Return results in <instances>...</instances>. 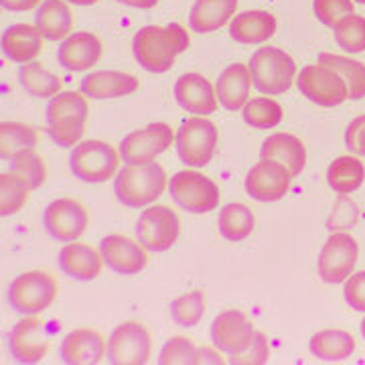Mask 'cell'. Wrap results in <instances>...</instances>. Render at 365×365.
Returning a JSON list of instances; mask_svg holds the SVG:
<instances>
[{"label": "cell", "mask_w": 365, "mask_h": 365, "mask_svg": "<svg viewBox=\"0 0 365 365\" xmlns=\"http://www.w3.org/2000/svg\"><path fill=\"white\" fill-rule=\"evenodd\" d=\"M189 47V33L179 23L167 26H143L132 41L134 57L146 71L165 73Z\"/></svg>", "instance_id": "1"}, {"label": "cell", "mask_w": 365, "mask_h": 365, "mask_svg": "<svg viewBox=\"0 0 365 365\" xmlns=\"http://www.w3.org/2000/svg\"><path fill=\"white\" fill-rule=\"evenodd\" d=\"M167 187V173L158 163L126 165L118 170L114 193L126 207L143 209L155 203Z\"/></svg>", "instance_id": "2"}, {"label": "cell", "mask_w": 365, "mask_h": 365, "mask_svg": "<svg viewBox=\"0 0 365 365\" xmlns=\"http://www.w3.org/2000/svg\"><path fill=\"white\" fill-rule=\"evenodd\" d=\"M250 73L256 90L266 96H280L290 90L297 76V61L278 47H262L250 59Z\"/></svg>", "instance_id": "3"}, {"label": "cell", "mask_w": 365, "mask_h": 365, "mask_svg": "<svg viewBox=\"0 0 365 365\" xmlns=\"http://www.w3.org/2000/svg\"><path fill=\"white\" fill-rule=\"evenodd\" d=\"M175 143L181 163L191 169H201L215 155L217 126L205 116L189 118L177 132Z\"/></svg>", "instance_id": "4"}, {"label": "cell", "mask_w": 365, "mask_h": 365, "mask_svg": "<svg viewBox=\"0 0 365 365\" xmlns=\"http://www.w3.org/2000/svg\"><path fill=\"white\" fill-rule=\"evenodd\" d=\"M57 297V282L49 272L31 270L16 276L9 288V302L16 313L39 314L51 307Z\"/></svg>", "instance_id": "5"}, {"label": "cell", "mask_w": 365, "mask_h": 365, "mask_svg": "<svg viewBox=\"0 0 365 365\" xmlns=\"http://www.w3.org/2000/svg\"><path fill=\"white\" fill-rule=\"evenodd\" d=\"M71 173L86 182L110 181L120 169V155L114 146L102 140L79 143L69 157Z\"/></svg>", "instance_id": "6"}, {"label": "cell", "mask_w": 365, "mask_h": 365, "mask_svg": "<svg viewBox=\"0 0 365 365\" xmlns=\"http://www.w3.org/2000/svg\"><path fill=\"white\" fill-rule=\"evenodd\" d=\"M170 197L189 213H209L220 205V187L197 170H181L169 181Z\"/></svg>", "instance_id": "7"}, {"label": "cell", "mask_w": 365, "mask_h": 365, "mask_svg": "<svg viewBox=\"0 0 365 365\" xmlns=\"http://www.w3.org/2000/svg\"><path fill=\"white\" fill-rule=\"evenodd\" d=\"M181 235V220L167 205L144 209L136 222V237L150 252H167Z\"/></svg>", "instance_id": "8"}, {"label": "cell", "mask_w": 365, "mask_h": 365, "mask_svg": "<svg viewBox=\"0 0 365 365\" xmlns=\"http://www.w3.org/2000/svg\"><path fill=\"white\" fill-rule=\"evenodd\" d=\"M297 88L304 98L323 108H335L349 98V88L345 79L331 67L321 63L304 67L297 78Z\"/></svg>", "instance_id": "9"}, {"label": "cell", "mask_w": 365, "mask_h": 365, "mask_svg": "<svg viewBox=\"0 0 365 365\" xmlns=\"http://www.w3.org/2000/svg\"><path fill=\"white\" fill-rule=\"evenodd\" d=\"M150 333L138 321H126L114 329L108 341V361L114 365H144L150 359Z\"/></svg>", "instance_id": "10"}, {"label": "cell", "mask_w": 365, "mask_h": 365, "mask_svg": "<svg viewBox=\"0 0 365 365\" xmlns=\"http://www.w3.org/2000/svg\"><path fill=\"white\" fill-rule=\"evenodd\" d=\"M359 256V244L349 234H333L325 242L319 256V276L329 282L337 284L345 282L353 274Z\"/></svg>", "instance_id": "11"}, {"label": "cell", "mask_w": 365, "mask_h": 365, "mask_svg": "<svg viewBox=\"0 0 365 365\" xmlns=\"http://www.w3.org/2000/svg\"><path fill=\"white\" fill-rule=\"evenodd\" d=\"M175 140L169 124H150L146 128L130 132L120 144V157L128 165H146L163 155Z\"/></svg>", "instance_id": "12"}, {"label": "cell", "mask_w": 365, "mask_h": 365, "mask_svg": "<svg viewBox=\"0 0 365 365\" xmlns=\"http://www.w3.org/2000/svg\"><path fill=\"white\" fill-rule=\"evenodd\" d=\"M43 223H45V230L55 240L69 244V242H76L78 237H81L83 232L88 230L90 215L79 201L63 197V199L53 201L51 205L45 209Z\"/></svg>", "instance_id": "13"}, {"label": "cell", "mask_w": 365, "mask_h": 365, "mask_svg": "<svg viewBox=\"0 0 365 365\" xmlns=\"http://www.w3.org/2000/svg\"><path fill=\"white\" fill-rule=\"evenodd\" d=\"M292 179L294 177L290 175V170L284 165L262 158L260 163H256L250 169L248 177H246V191L256 201L272 203V201H280L287 195Z\"/></svg>", "instance_id": "14"}, {"label": "cell", "mask_w": 365, "mask_h": 365, "mask_svg": "<svg viewBox=\"0 0 365 365\" xmlns=\"http://www.w3.org/2000/svg\"><path fill=\"white\" fill-rule=\"evenodd\" d=\"M254 337H256V329L250 323L248 317L237 309L220 313L211 325L213 345L230 357L246 351Z\"/></svg>", "instance_id": "15"}, {"label": "cell", "mask_w": 365, "mask_h": 365, "mask_svg": "<svg viewBox=\"0 0 365 365\" xmlns=\"http://www.w3.org/2000/svg\"><path fill=\"white\" fill-rule=\"evenodd\" d=\"M100 254L110 270L124 276L143 272L148 264V254L143 244L122 234L106 235L100 242Z\"/></svg>", "instance_id": "16"}, {"label": "cell", "mask_w": 365, "mask_h": 365, "mask_svg": "<svg viewBox=\"0 0 365 365\" xmlns=\"http://www.w3.org/2000/svg\"><path fill=\"white\" fill-rule=\"evenodd\" d=\"M49 351L45 323L35 314L19 321L11 331V353L19 364H39Z\"/></svg>", "instance_id": "17"}, {"label": "cell", "mask_w": 365, "mask_h": 365, "mask_svg": "<svg viewBox=\"0 0 365 365\" xmlns=\"http://www.w3.org/2000/svg\"><path fill=\"white\" fill-rule=\"evenodd\" d=\"M175 100L189 114L207 116L217 110V93L207 79L199 73H185L175 81Z\"/></svg>", "instance_id": "18"}, {"label": "cell", "mask_w": 365, "mask_h": 365, "mask_svg": "<svg viewBox=\"0 0 365 365\" xmlns=\"http://www.w3.org/2000/svg\"><path fill=\"white\" fill-rule=\"evenodd\" d=\"M100 57H102V41L88 31L71 33L57 51V59L67 71H86L96 66Z\"/></svg>", "instance_id": "19"}, {"label": "cell", "mask_w": 365, "mask_h": 365, "mask_svg": "<svg viewBox=\"0 0 365 365\" xmlns=\"http://www.w3.org/2000/svg\"><path fill=\"white\" fill-rule=\"evenodd\" d=\"M108 351L104 337L93 329H76L61 341V361L67 365H96Z\"/></svg>", "instance_id": "20"}, {"label": "cell", "mask_w": 365, "mask_h": 365, "mask_svg": "<svg viewBox=\"0 0 365 365\" xmlns=\"http://www.w3.org/2000/svg\"><path fill=\"white\" fill-rule=\"evenodd\" d=\"M102 264L104 258L100 254V250L91 248L88 244H66L59 252V268L61 272L67 274L69 278L76 280H93L102 272Z\"/></svg>", "instance_id": "21"}, {"label": "cell", "mask_w": 365, "mask_h": 365, "mask_svg": "<svg viewBox=\"0 0 365 365\" xmlns=\"http://www.w3.org/2000/svg\"><path fill=\"white\" fill-rule=\"evenodd\" d=\"M252 86L254 83H252V73H250L248 66L234 63V66L225 67L217 79V86H215L217 102L230 112L244 110V106L248 104L250 100Z\"/></svg>", "instance_id": "22"}, {"label": "cell", "mask_w": 365, "mask_h": 365, "mask_svg": "<svg viewBox=\"0 0 365 365\" xmlns=\"http://www.w3.org/2000/svg\"><path fill=\"white\" fill-rule=\"evenodd\" d=\"M79 90L83 96L93 98V100H112V98H122L138 90V79L124 71L106 69V71H96L88 78H83Z\"/></svg>", "instance_id": "23"}, {"label": "cell", "mask_w": 365, "mask_h": 365, "mask_svg": "<svg viewBox=\"0 0 365 365\" xmlns=\"http://www.w3.org/2000/svg\"><path fill=\"white\" fill-rule=\"evenodd\" d=\"M43 35L37 26L19 23L2 33V51L14 63H31L43 51Z\"/></svg>", "instance_id": "24"}, {"label": "cell", "mask_w": 365, "mask_h": 365, "mask_svg": "<svg viewBox=\"0 0 365 365\" xmlns=\"http://www.w3.org/2000/svg\"><path fill=\"white\" fill-rule=\"evenodd\" d=\"M262 158L276 160L280 165H284L292 177H299L302 169L307 167V148L300 143L297 136L287 134V132H278L268 136L260 150Z\"/></svg>", "instance_id": "25"}, {"label": "cell", "mask_w": 365, "mask_h": 365, "mask_svg": "<svg viewBox=\"0 0 365 365\" xmlns=\"http://www.w3.org/2000/svg\"><path fill=\"white\" fill-rule=\"evenodd\" d=\"M276 33V16L268 11H248L235 14L230 23L232 39L242 45H256L268 41Z\"/></svg>", "instance_id": "26"}, {"label": "cell", "mask_w": 365, "mask_h": 365, "mask_svg": "<svg viewBox=\"0 0 365 365\" xmlns=\"http://www.w3.org/2000/svg\"><path fill=\"white\" fill-rule=\"evenodd\" d=\"M237 11V0H195L189 13V26L193 33H213L232 21Z\"/></svg>", "instance_id": "27"}, {"label": "cell", "mask_w": 365, "mask_h": 365, "mask_svg": "<svg viewBox=\"0 0 365 365\" xmlns=\"http://www.w3.org/2000/svg\"><path fill=\"white\" fill-rule=\"evenodd\" d=\"M35 26L49 41H61L69 37L73 26V14L66 0H43L35 16Z\"/></svg>", "instance_id": "28"}, {"label": "cell", "mask_w": 365, "mask_h": 365, "mask_svg": "<svg viewBox=\"0 0 365 365\" xmlns=\"http://www.w3.org/2000/svg\"><path fill=\"white\" fill-rule=\"evenodd\" d=\"M311 353L323 361H343L355 351V339L343 329H323L311 337Z\"/></svg>", "instance_id": "29"}, {"label": "cell", "mask_w": 365, "mask_h": 365, "mask_svg": "<svg viewBox=\"0 0 365 365\" xmlns=\"http://www.w3.org/2000/svg\"><path fill=\"white\" fill-rule=\"evenodd\" d=\"M365 179V167L361 160L353 157H339L331 163L327 170V181L331 189L339 195H349L357 191Z\"/></svg>", "instance_id": "30"}, {"label": "cell", "mask_w": 365, "mask_h": 365, "mask_svg": "<svg viewBox=\"0 0 365 365\" xmlns=\"http://www.w3.org/2000/svg\"><path fill=\"white\" fill-rule=\"evenodd\" d=\"M319 63L331 67L333 71H337L341 78L345 79L351 100L365 98V66L361 61H355L345 55H335V53H321Z\"/></svg>", "instance_id": "31"}, {"label": "cell", "mask_w": 365, "mask_h": 365, "mask_svg": "<svg viewBox=\"0 0 365 365\" xmlns=\"http://www.w3.org/2000/svg\"><path fill=\"white\" fill-rule=\"evenodd\" d=\"M19 81L23 90L35 98H55L61 91V79L49 69H45L39 61L25 63L19 71Z\"/></svg>", "instance_id": "32"}, {"label": "cell", "mask_w": 365, "mask_h": 365, "mask_svg": "<svg viewBox=\"0 0 365 365\" xmlns=\"http://www.w3.org/2000/svg\"><path fill=\"white\" fill-rule=\"evenodd\" d=\"M254 213L242 203H230L220 211V234L230 242H242L254 232Z\"/></svg>", "instance_id": "33"}, {"label": "cell", "mask_w": 365, "mask_h": 365, "mask_svg": "<svg viewBox=\"0 0 365 365\" xmlns=\"http://www.w3.org/2000/svg\"><path fill=\"white\" fill-rule=\"evenodd\" d=\"M37 146V132L19 122H2L0 126V155L2 158H14L19 153L33 150Z\"/></svg>", "instance_id": "34"}, {"label": "cell", "mask_w": 365, "mask_h": 365, "mask_svg": "<svg viewBox=\"0 0 365 365\" xmlns=\"http://www.w3.org/2000/svg\"><path fill=\"white\" fill-rule=\"evenodd\" d=\"M33 189L29 187L25 179H21L16 173H2L0 177V213L2 215H14L19 213L29 199Z\"/></svg>", "instance_id": "35"}, {"label": "cell", "mask_w": 365, "mask_h": 365, "mask_svg": "<svg viewBox=\"0 0 365 365\" xmlns=\"http://www.w3.org/2000/svg\"><path fill=\"white\" fill-rule=\"evenodd\" d=\"M205 314V294L201 290H191L170 302V317L179 327L191 329L199 325Z\"/></svg>", "instance_id": "36"}, {"label": "cell", "mask_w": 365, "mask_h": 365, "mask_svg": "<svg viewBox=\"0 0 365 365\" xmlns=\"http://www.w3.org/2000/svg\"><path fill=\"white\" fill-rule=\"evenodd\" d=\"M242 116L250 126L260 128V130H270L282 122V108L272 98H254L244 106Z\"/></svg>", "instance_id": "37"}, {"label": "cell", "mask_w": 365, "mask_h": 365, "mask_svg": "<svg viewBox=\"0 0 365 365\" xmlns=\"http://www.w3.org/2000/svg\"><path fill=\"white\" fill-rule=\"evenodd\" d=\"M90 106L83 93L78 91H59L47 106V124H55L66 118L83 116L88 118Z\"/></svg>", "instance_id": "38"}, {"label": "cell", "mask_w": 365, "mask_h": 365, "mask_svg": "<svg viewBox=\"0 0 365 365\" xmlns=\"http://www.w3.org/2000/svg\"><path fill=\"white\" fill-rule=\"evenodd\" d=\"M335 41L343 51L361 53L365 51V16L349 14L335 26Z\"/></svg>", "instance_id": "39"}, {"label": "cell", "mask_w": 365, "mask_h": 365, "mask_svg": "<svg viewBox=\"0 0 365 365\" xmlns=\"http://www.w3.org/2000/svg\"><path fill=\"white\" fill-rule=\"evenodd\" d=\"M13 163V173H16L21 179H25L29 182V187L35 191V189H39L41 185L45 182L47 179V169H45V163H43V158L35 153V148L33 150H25V153H19L16 157L11 158Z\"/></svg>", "instance_id": "40"}, {"label": "cell", "mask_w": 365, "mask_h": 365, "mask_svg": "<svg viewBox=\"0 0 365 365\" xmlns=\"http://www.w3.org/2000/svg\"><path fill=\"white\" fill-rule=\"evenodd\" d=\"M197 345L187 337H173L169 339L158 355L160 365H195Z\"/></svg>", "instance_id": "41"}, {"label": "cell", "mask_w": 365, "mask_h": 365, "mask_svg": "<svg viewBox=\"0 0 365 365\" xmlns=\"http://www.w3.org/2000/svg\"><path fill=\"white\" fill-rule=\"evenodd\" d=\"M314 16L325 26L339 25L345 16L355 13L353 0H314L313 2Z\"/></svg>", "instance_id": "42"}, {"label": "cell", "mask_w": 365, "mask_h": 365, "mask_svg": "<svg viewBox=\"0 0 365 365\" xmlns=\"http://www.w3.org/2000/svg\"><path fill=\"white\" fill-rule=\"evenodd\" d=\"M86 120L88 118L76 116L49 124V136L59 146H76L81 140L83 132H86Z\"/></svg>", "instance_id": "43"}, {"label": "cell", "mask_w": 365, "mask_h": 365, "mask_svg": "<svg viewBox=\"0 0 365 365\" xmlns=\"http://www.w3.org/2000/svg\"><path fill=\"white\" fill-rule=\"evenodd\" d=\"M268 355H270V345H268V337L256 331V337L252 341L246 351L232 355L230 364L234 365H264L268 361Z\"/></svg>", "instance_id": "44"}, {"label": "cell", "mask_w": 365, "mask_h": 365, "mask_svg": "<svg viewBox=\"0 0 365 365\" xmlns=\"http://www.w3.org/2000/svg\"><path fill=\"white\" fill-rule=\"evenodd\" d=\"M343 294H345V300H347V304L351 309L359 311V313H365V270L353 274L345 280Z\"/></svg>", "instance_id": "45"}, {"label": "cell", "mask_w": 365, "mask_h": 365, "mask_svg": "<svg viewBox=\"0 0 365 365\" xmlns=\"http://www.w3.org/2000/svg\"><path fill=\"white\" fill-rule=\"evenodd\" d=\"M347 148L357 157H365V114L353 118V122L345 132Z\"/></svg>", "instance_id": "46"}, {"label": "cell", "mask_w": 365, "mask_h": 365, "mask_svg": "<svg viewBox=\"0 0 365 365\" xmlns=\"http://www.w3.org/2000/svg\"><path fill=\"white\" fill-rule=\"evenodd\" d=\"M205 364H223V357L217 351L209 349V347H197L195 355V365H205Z\"/></svg>", "instance_id": "47"}, {"label": "cell", "mask_w": 365, "mask_h": 365, "mask_svg": "<svg viewBox=\"0 0 365 365\" xmlns=\"http://www.w3.org/2000/svg\"><path fill=\"white\" fill-rule=\"evenodd\" d=\"M2 6L6 11H14V13H25V11H31L35 9L37 4H41L43 0H0Z\"/></svg>", "instance_id": "48"}, {"label": "cell", "mask_w": 365, "mask_h": 365, "mask_svg": "<svg viewBox=\"0 0 365 365\" xmlns=\"http://www.w3.org/2000/svg\"><path fill=\"white\" fill-rule=\"evenodd\" d=\"M116 2L126 4V6H134V9H153L158 4V0H116Z\"/></svg>", "instance_id": "49"}, {"label": "cell", "mask_w": 365, "mask_h": 365, "mask_svg": "<svg viewBox=\"0 0 365 365\" xmlns=\"http://www.w3.org/2000/svg\"><path fill=\"white\" fill-rule=\"evenodd\" d=\"M66 2H73V4H78V6H91V4H96L98 0H66Z\"/></svg>", "instance_id": "50"}, {"label": "cell", "mask_w": 365, "mask_h": 365, "mask_svg": "<svg viewBox=\"0 0 365 365\" xmlns=\"http://www.w3.org/2000/svg\"><path fill=\"white\" fill-rule=\"evenodd\" d=\"M361 333H364V337H365V317H364V321H361Z\"/></svg>", "instance_id": "51"}, {"label": "cell", "mask_w": 365, "mask_h": 365, "mask_svg": "<svg viewBox=\"0 0 365 365\" xmlns=\"http://www.w3.org/2000/svg\"><path fill=\"white\" fill-rule=\"evenodd\" d=\"M353 2H359V4H365V0H353Z\"/></svg>", "instance_id": "52"}]
</instances>
